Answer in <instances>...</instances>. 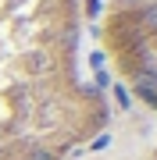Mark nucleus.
Returning a JSON list of instances; mask_svg holds the SVG:
<instances>
[{
  "label": "nucleus",
  "mask_w": 157,
  "mask_h": 160,
  "mask_svg": "<svg viewBox=\"0 0 157 160\" xmlns=\"http://www.w3.org/2000/svg\"><path fill=\"white\" fill-rule=\"evenodd\" d=\"M107 118L82 68V0H0V160H71Z\"/></svg>",
  "instance_id": "f257e3e1"
},
{
  "label": "nucleus",
  "mask_w": 157,
  "mask_h": 160,
  "mask_svg": "<svg viewBox=\"0 0 157 160\" xmlns=\"http://www.w3.org/2000/svg\"><path fill=\"white\" fill-rule=\"evenodd\" d=\"M100 46L125 92L157 118V0H107Z\"/></svg>",
  "instance_id": "f03ea898"
}]
</instances>
